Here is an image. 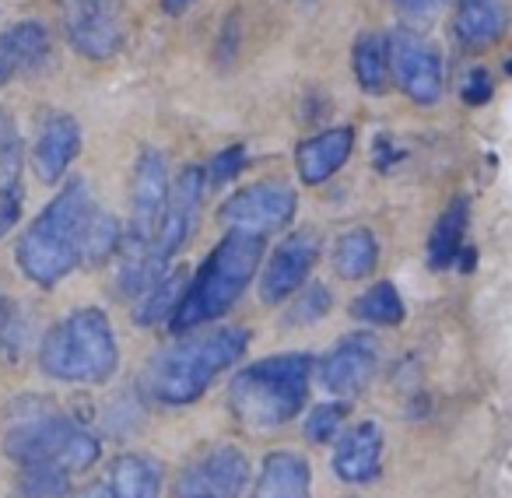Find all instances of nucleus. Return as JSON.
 <instances>
[{
	"label": "nucleus",
	"mask_w": 512,
	"mask_h": 498,
	"mask_svg": "<svg viewBox=\"0 0 512 498\" xmlns=\"http://www.w3.org/2000/svg\"><path fill=\"white\" fill-rule=\"evenodd\" d=\"M351 313H355L358 320L372 323V327H397V323L404 320V299H400L390 281H379L369 292L358 295Z\"/></svg>",
	"instance_id": "a878e982"
},
{
	"label": "nucleus",
	"mask_w": 512,
	"mask_h": 498,
	"mask_svg": "<svg viewBox=\"0 0 512 498\" xmlns=\"http://www.w3.org/2000/svg\"><path fill=\"white\" fill-rule=\"evenodd\" d=\"M299 197L288 183L267 179V183H253L228 197L218 211V221L228 232H249V235H271L278 228H288L295 218Z\"/></svg>",
	"instance_id": "6e6552de"
},
{
	"label": "nucleus",
	"mask_w": 512,
	"mask_h": 498,
	"mask_svg": "<svg viewBox=\"0 0 512 498\" xmlns=\"http://www.w3.org/2000/svg\"><path fill=\"white\" fill-rule=\"evenodd\" d=\"M327 309H330V292L327 288H309L306 292V299L295 306V316H292V323H313V320H323L327 316Z\"/></svg>",
	"instance_id": "2f4dec72"
},
{
	"label": "nucleus",
	"mask_w": 512,
	"mask_h": 498,
	"mask_svg": "<svg viewBox=\"0 0 512 498\" xmlns=\"http://www.w3.org/2000/svg\"><path fill=\"white\" fill-rule=\"evenodd\" d=\"M81 151V130L74 123V116L67 113H50L39 127L36 148H32V165H36L43 183H57L67 172V165L78 158Z\"/></svg>",
	"instance_id": "2eb2a0df"
},
{
	"label": "nucleus",
	"mask_w": 512,
	"mask_h": 498,
	"mask_svg": "<svg viewBox=\"0 0 512 498\" xmlns=\"http://www.w3.org/2000/svg\"><path fill=\"white\" fill-rule=\"evenodd\" d=\"M351 60H355V78H358V85H362V92L383 95L386 88H390V81H393L390 46H386L383 32H362V36L355 39Z\"/></svg>",
	"instance_id": "412c9836"
},
{
	"label": "nucleus",
	"mask_w": 512,
	"mask_h": 498,
	"mask_svg": "<svg viewBox=\"0 0 512 498\" xmlns=\"http://www.w3.org/2000/svg\"><path fill=\"white\" fill-rule=\"evenodd\" d=\"M46 376L64 383H106L116 372L120 351L109 327L106 313L99 309H78L46 334L39 348Z\"/></svg>",
	"instance_id": "39448f33"
},
{
	"label": "nucleus",
	"mask_w": 512,
	"mask_h": 498,
	"mask_svg": "<svg viewBox=\"0 0 512 498\" xmlns=\"http://www.w3.org/2000/svg\"><path fill=\"white\" fill-rule=\"evenodd\" d=\"M344 418H348V400H341V404H320L306 421V439L309 442L334 439V435L341 432Z\"/></svg>",
	"instance_id": "c85d7f7f"
},
{
	"label": "nucleus",
	"mask_w": 512,
	"mask_h": 498,
	"mask_svg": "<svg viewBox=\"0 0 512 498\" xmlns=\"http://www.w3.org/2000/svg\"><path fill=\"white\" fill-rule=\"evenodd\" d=\"M186 271H172L169 278H158L155 285L144 292V302L137 306V323L141 327H155V323L162 320H172V313H176V306L183 302L186 295Z\"/></svg>",
	"instance_id": "393cba45"
},
{
	"label": "nucleus",
	"mask_w": 512,
	"mask_h": 498,
	"mask_svg": "<svg viewBox=\"0 0 512 498\" xmlns=\"http://www.w3.org/2000/svg\"><path fill=\"white\" fill-rule=\"evenodd\" d=\"M4 449L22 467H29V463H53V467H64L67 474L88 470L99 460V439L88 428H81L78 421L53 411L18 421L8 432V439H4Z\"/></svg>",
	"instance_id": "423d86ee"
},
{
	"label": "nucleus",
	"mask_w": 512,
	"mask_h": 498,
	"mask_svg": "<svg viewBox=\"0 0 512 498\" xmlns=\"http://www.w3.org/2000/svg\"><path fill=\"white\" fill-rule=\"evenodd\" d=\"M400 11H407V15H425V11H432L439 0H393Z\"/></svg>",
	"instance_id": "72a5a7b5"
},
{
	"label": "nucleus",
	"mask_w": 512,
	"mask_h": 498,
	"mask_svg": "<svg viewBox=\"0 0 512 498\" xmlns=\"http://www.w3.org/2000/svg\"><path fill=\"white\" fill-rule=\"evenodd\" d=\"M249 330L228 327L204 337H186L158 351L141 376V386L158 404H193L204 390L246 355Z\"/></svg>",
	"instance_id": "f257e3e1"
},
{
	"label": "nucleus",
	"mask_w": 512,
	"mask_h": 498,
	"mask_svg": "<svg viewBox=\"0 0 512 498\" xmlns=\"http://www.w3.org/2000/svg\"><path fill=\"white\" fill-rule=\"evenodd\" d=\"M64 32L81 57L106 64L127 43V8L123 0H71L64 11Z\"/></svg>",
	"instance_id": "0eeeda50"
},
{
	"label": "nucleus",
	"mask_w": 512,
	"mask_h": 498,
	"mask_svg": "<svg viewBox=\"0 0 512 498\" xmlns=\"http://www.w3.org/2000/svg\"><path fill=\"white\" fill-rule=\"evenodd\" d=\"M242 158H246V151H242V144H235V148L221 151V155H214V162L207 165L204 179H207V183H211V186L228 183V179H232L235 172L242 169Z\"/></svg>",
	"instance_id": "c756f323"
},
{
	"label": "nucleus",
	"mask_w": 512,
	"mask_h": 498,
	"mask_svg": "<svg viewBox=\"0 0 512 498\" xmlns=\"http://www.w3.org/2000/svg\"><path fill=\"white\" fill-rule=\"evenodd\" d=\"M162 4H165V11H169V15H183L193 0H162Z\"/></svg>",
	"instance_id": "c9c22d12"
},
{
	"label": "nucleus",
	"mask_w": 512,
	"mask_h": 498,
	"mask_svg": "<svg viewBox=\"0 0 512 498\" xmlns=\"http://www.w3.org/2000/svg\"><path fill=\"white\" fill-rule=\"evenodd\" d=\"M463 99L470 102V106H481V102L491 99V78L488 71H474L467 78V85H463Z\"/></svg>",
	"instance_id": "473e14b6"
},
{
	"label": "nucleus",
	"mask_w": 512,
	"mask_h": 498,
	"mask_svg": "<svg viewBox=\"0 0 512 498\" xmlns=\"http://www.w3.org/2000/svg\"><path fill=\"white\" fill-rule=\"evenodd\" d=\"M165 200H169V165L165 155L155 148H144L134 165V186H130V235L137 239H155L158 221H162Z\"/></svg>",
	"instance_id": "4468645a"
},
{
	"label": "nucleus",
	"mask_w": 512,
	"mask_h": 498,
	"mask_svg": "<svg viewBox=\"0 0 512 498\" xmlns=\"http://www.w3.org/2000/svg\"><path fill=\"white\" fill-rule=\"evenodd\" d=\"M92 207L95 204L85 179H71L57 193V200L32 221V228L18 242V267L25 271V278L53 288L78 267L81 235H85Z\"/></svg>",
	"instance_id": "f03ea898"
},
{
	"label": "nucleus",
	"mask_w": 512,
	"mask_h": 498,
	"mask_svg": "<svg viewBox=\"0 0 512 498\" xmlns=\"http://www.w3.org/2000/svg\"><path fill=\"white\" fill-rule=\"evenodd\" d=\"M78 498H113V495H109V488H88V491H81Z\"/></svg>",
	"instance_id": "e433bc0d"
},
{
	"label": "nucleus",
	"mask_w": 512,
	"mask_h": 498,
	"mask_svg": "<svg viewBox=\"0 0 512 498\" xmlns=\"http://www.w3.org/2000/svg\"><path fill=\"white\" fill-rule=\"evenodd\" d=\"M383 463V428L376 421H358L341 435L334 453V470L348 484H369Z\"/></svg>",
	"instance_id": "dca6fc26"
},
{
	"label": "nucleus",
	"mask_w": 512,
	"mask_h": 498,
	"mask_svg": "<svg viewBox=\"0 0 512 498\" xmlns=\"http://www.w3.org/2000/svg\"><path fill=\"white\" fill-rule=\"evenodd\" d=\"M390 46V74L407 99L418 106H432L442 95V57L425 36L411 29H397L386 36Z\"/></svg>",
	"instance_id": "1a4fd4ad"
},
{
	"label": "nucleus",
	"mask_w": 512,
	"mask_h": 498,
	"mask_svg": "<svg viewBox=\"0 0 512 498\" xmlns=\"http://www.w3.org/2000/svg\"><path fill=\"white\" fill-rule=\"evenodd\" d=\"M8 323H11V302L0 295V337H4V330H8Z\"/></svg>",
	"instance_id": "f704fd0d"
},
{
	"label": "nucleus",
	"mask_w": 512,
	"mask_h": 498,
	"mask_svg": "<svg viewBox=\"0 0 512 498\" xmlns=\"http://www.w3.org/2000/svg\"><path fill=\"white\" fill-rule=\"evenodd\" d=\"M204 169L190 165V169L179 172L176 186L169 190V200H165V211H162V221H158V232H155V253L169 264L176 257L179 249L190 242L193 228H197V218H200V200H204Z\"/></svg>",
	"instance_id": "9b49d317"
},
{
	"label": "nucleus",
	"mask_w": 512,
	"mask_h": 498,
	"mask_svg": "<svg viewBox=\"0 0 512 498\" xmlns=\"http://www.w3.org/2000/svg\"><path fill=\"white\" fill-rule=\"evenodd\" d=\"M120 225H116L113 214L106 211H95L88 214V225H85V235H81V260L85 264H102L109 260L120 249Z\"/></svg>",
	"instance_id": "bb28decb"
},
{
	"label": "nucleus",
	"mask_w": 512,
	"mask_h": 498,
	"mask_svg": "<svg viewBox=\"0 0 512 498\" xmlns=\"http://www.w3.org/2000/svg\"><path fill=\"white\" fill-rule=\"evenodd\" d=\"M67 470L53 463H29L22 474V491L29 498H60L67 491Z\"/></svg>",
	"instance_id": "cd10ccee"
},
{
	"label": "nucleus",
	"mask_w": 512,
	"mask_h": 498,
	"mask_svg": "<svg viewBox=\"0 0 512 498\" xmlns=\"http://www.w3.org/2000/svg\"><path fill=\"white\" fill-rule=\"evenodd\" d=\"M351 148H355V130L351 127H334V130H323V134L309 137V141L299 144V176L306 183H327L344 162H348Z\"/></svg>",
	"instance_id": "a211bd4d"
},
{
	"label": "nucleus",
	"mask_w": 512,
	"mask_h": 498,
	"mask_svg": "<svg viewBox=\"0 0 512 498\" xmlns=\"http://www.w3.org/2000/svg\"><path fill=\"white\" fill-rule=\"evenodd\" d=\"M379 365V344L369 334L341 337L334 351L320 362V383L334 397H358L372 383Z\"/></svg>",
	"instance_id": "ddd939ff"
},
{
	"label": "nucleus",
	"mask_w": 512,
	"mask_h": 498,
	"mask_svg": "<svg viewBox=\"0 0 512 498\" xmlns=\"http://www.w3.org/2000/svg\"><path fill=\"white\" fill-rule=\"evenodd\" d=\"M316 362L309 355H274L235 372L228 407L253 432L281 428L306 407Z\"/></svg>",
	"instance_id": "7ed1b4c3"
},
{
	"label": "nucleus",
	"mask_w": 512,
	"mask_h": 498,
	"mask_svg": "<svg viewBox=\"0 0 512 498\" xmlns=\"http://www.w3.org/2000/svg\"><path fill=\"white\" fill-rule=\"evenodd\" d=\"M376 260H379V246L369 228H351V232H344L341 239H337L334 267L341 278H348V281L365 278V274H372Z\"/></svg>",
	"instance_id": "b1692460"
},
{
	"label": "nucleus",
	"mask_w": 512,
	"mask_h": 498,
	"mask_svg": "<svg viewBox=\"0 0 512 498\" xmlns=\"http://www.w3.org/2000/svg\"><path fill=\"white\" fill-rule=\"evenodd\" d=\"M249 498H309V463L288 449L271 453Z\"/></svg>",
	"instance_id": "aec40b11"
},
{
	"label": "nucleus",
	"mask_w": 512,
	"mask_h": 498,
	"mask_svg": "<svg viewBox=\"0 0 512 498\" xmlns=\"http://www.w3.org/2000/svg\"><path fill=\"white\" fill-rule=\"evenodd\" d=\"M260 253H264V239L249 232H228L225 239L214 246L207 264L200 267L197 278L186 285L183 302L172 313V330H193L204 323L225 316L228 309L239 302L246 285L253 281L256 267H260Z\"/></svg>",
	"instance_id": "20e7f679"
},
{
	"label": "nucleus",
	"mask_w": 512,
	"mask_h": 498,
	"mask_svg": "<svg viewBox=\"0 0 512 498\" xmlns=\"http://www.w3.org/2000/svg\"><path fill=\"white\" fill-rule=\"evenodd\" d=\"M467 218H470V204L463 197L453 200V204L439 214L432 235H428V267L442 271V267H449L456 257H460L463 232H467Z\"/></svg>",
	"instance_id": "4be33fe9"
},
{
	"label": "nucleus",
	"mask_w": 512,
	"mask_h": 498,
	"mask_svg": "<svg viewBox=\"0 0 512 498\" xmlns=\"http://www.w3.org/2000/svg\"><path fill=\"white\" fill-rule=\"evenodd\" d=\"M509 32L505 0H460L453 15V36L467 50H491Z\"/></svg>",
	"instance_id": "f3484780"
},
{
	"label": "nucleus",
	"mask_w": 512,
	"mask_h": 498,
	"mask_svg": "<svg viewBox=\"0 0 512 498\" xmlns=\"http://www.w3.org/2000/svg\"><path fill=\"white\" fill-rule=\"evenodd\" d=\"M22 214V183H4L0 186V235H8L18 225Z\"/></svg>",
	"instance_id": "7c9ffc66"
},
{
	"label": "nucleus",
	"mask_w": 512,
	"mask_h": 498,
	"mask_svg": "<svg viewBox=\"0 0 512 498\" xmlns=\"http://www.w3.org/2000/svg\"><path fill=\"white\" fill-rule=\"evenodd\" d=\"M320 249H323V242L313 228H299V232L288 235V239L274 249L271 264H267L264 281H260V299H264L267 306H278V302H285L292 292H299V285L309 278V271H313L316 260H320Z\"/></svg>",
	"instance_id": "f8f14e48"
},
{
	"label": "nucleus",
	"mask_w": 512,
	"mask_h": 498,
	"mask_svg": "<svg viewBox=\"0 0 512 498\" xmlns=\"http://www.w3.org/2000/svg\"><path fill=\"white\" fill-rule=\"evenodd\" d=\"M50 57V32L43 22H22L0 36V81L29 74Z\"/></svg>",
	"instance_id": "6ab92c4d"
},
{
	"label": "nucleus",
	"mask_w": 512,
	"mask_h": 498,
	"mask_svg": "<svg viewBox=\"0 0 512 498\" xmlns=\"http://www.w3.org/2000/svg\"><path fill=\"white\" fill-rule=\"evenodd\" d=\"M249 488V460L242 449L218 446L179 474L172 498H242Z\"/></svg>",
	"instance_id": "9d476101"
},
{
	"label": "nucleus",
	"mask_w": 512,
	"mask_h": 498,
	"mask_svg": "<svg viewBox=\"0 0 512 498\" xmlns=\"http://www.w3.org/2000/svg\"><path fill=\"white\" fill-rule=\"evenodd\" d=\"M158 467L144 456H120L109 470V495L113 498H158Z\"/></svg>",
	"instance_id": "5701e85b"
}]
</instances>
